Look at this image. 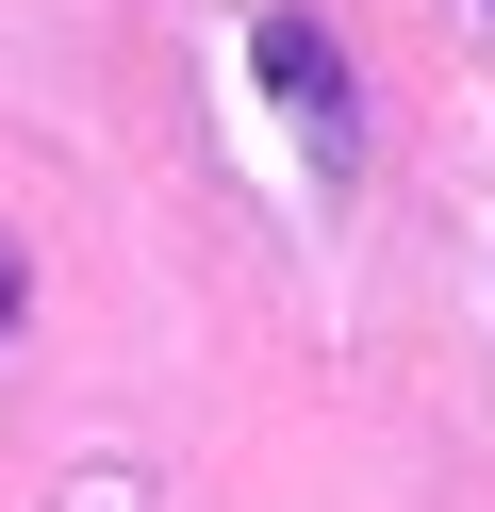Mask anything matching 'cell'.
Instances as JSON below:
<instances>
[{
	"instance_id": "3",
	"label": "cell",
	"mask_w": 495,
	"mask_h": 512,
	"mask_svg": "<svg viewBox=\"0 0 495 512\" xmlns=\"http://www.w3.org/2000/svg\"><path fill=\"white\" fill-rule=\"evenodd\" d=\"M479 17H495V0H479Z\"/></svg>"
},
{
	"instance_id": "2",
	"label": "cell",
	"mask_w": 495,
	"mask_h": 512,
	"mask_svg": "<svg viewBox=\"0 0 495 512\" xmlns=\"http://www.w3.org/2000/svg\"><path fill=\"white\" fill-rule=\"evenodd\" d=\"M0 331H17V265H0Z\"/></svg>"
},
{
	"instance_id": "1",
	"label": "cell",
	"mask_w": 495,
	"mask_h": 512,
	"mask_svg": "<svg viewBox=\"0 0 495 512\" xmlns=\"http://www.w3.org/2000/svg\"><path fill=\"white\" fill-rule=\"evenodd\" d=\"M248 83L314 133V166H347V149H363V83H347V50H330V17L264 0V17H248Z\"/></svg>"
}]
</instances>
